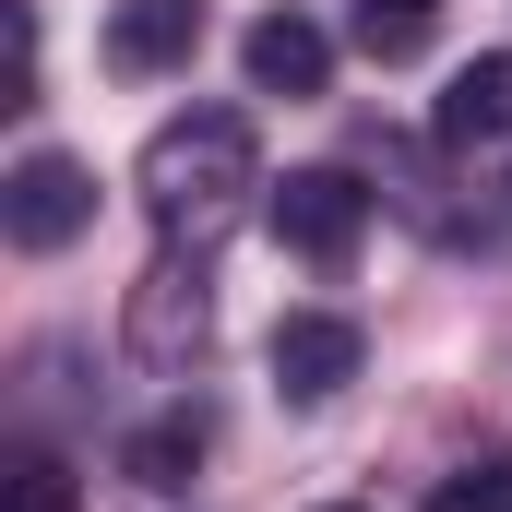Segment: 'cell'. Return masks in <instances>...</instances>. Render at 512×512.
Here are the masks:
<instances>
[{"mask_svg":"<svg viewBox=\"0 0 512 512\" xmlns=\"http://www.w3.org/2000/svg\"><path fill=\"white\" fill-rule=\"evenodd\" d=\"M429 24H441V0H358V48L370 60H417Z\"/></svg>","mask_w":512,"mask_h":512,"instance_id":"30bf717a","label":"cell"},{"mask_svg":"<svg viewBox=\"0 0 512 512\" xmlns=\"http://www.w3.org/2000/svg\"><path fill=\"white\" fill-rule=\"evenodd\" d=\"M262 215H274V239L298 262H358V239H370V191L346 179V167H286L274 191H262Z\"/></svg>","mask_w":512,"mask_h":512,"instance_id":"7a4b0ae2","label":"cell"},{"mask_svg":"<svg viewBox=\"0 0 512 512\" xmlns=\"http://www.w3.org/2000/svg\"><path fill=\"white\" fill-rule=\"evenodd\" d=\"M131 191H143V215L179 239H203V227H227L239 215V191H262V143L239 108H191V120H167L143 143V167H131Z\"/></svg>","mask_w":512,"mask_h":512,"instance_id":"6da1fadb","label":"cell"},{"mask_svg":"<svg viewBox=\"0 0 512 512\" xmlns=\"http://www.w3.org/2000/svg\"><path fill=\"white\" fill-rule=\"evenodd\" d=\"M0 512H84V489H72L60 453H12L0 465Z\"/></svg>","mask_w":512,"mask_h":512,"instance_id":"8fae6325","label":"cell"},{"mask_svg":"<svg viewBox=\"0 0 512 512\" xmlns=\"http://www.w3.org/2000/svg\"><path fill=\"white\" fill-rule=\"evenodd\" d=\"M36 96V12L12 0V72H0V108H24Z\"/></svg>","mask_w":512,"mask_h":512,"instance_id":"4fadbf2b","label":"cell"},{"mask_svg":"<svg viewBox=\"0 0 512 512\" xmlns=\"http://www.w3.org/2000/svg\"><path fill=\"white\" fill-rule=\"evenodd\" d=\"M239 60H251L262 96H322V84H334V36H322L310 12H262L251 36H239Z\"/></svg>","mask_w":512,"mask_h":512,"instance_id":"52a82bcc","label":"cell"},{"mask_svg":"<svg viewBox=\"0 0 512 512\" xmlns=\"http://www.w3.org/2000/svg\"><path fill=\"white\" fill-rule=\"evenodd\" d=\"M441 143L453 155H477V143H512V48H489V60H465L453 84H441Z\"/></svg>","mask_w":512,"mask_h":512,"instance_id":"ba28073f","label":"cell"},{"mask_svg":"<svg viewBox=\"0 0 512 512\" xmlns=\"http://www.w3.org/2000/svg\"><path fill=\"white\" fill-rule=\"evenodd\" d=\"M429 512H512V453H489V465H453Z\"/></svg>","mask_w":512,"mask_h":512,"instance_id":"7c38bea8","label":"cell"},{"mask_svg":"<svg viewBox=\"0 0 512 512\" xmlns=\"http://www.w3.org/2000/svg\"><path fill=\"white\" fill-rule=\"evenodd\" d=\"M203 48V0H108V72L155 84V72H191Z\"/></svg>","mask_w":512,"mask_h":512,"instance_id":"8992f818","label":"cell"},{"mask_svg":"<svg viewBox=\"0 0 512 512\" xmlns=\"http://www.w3.org/2000/svg\"><path fill=\"white\" fill-rule=\"evenodd\" d=\"M203 262H179V251H155L143 262V286H131V358L143 370H179V358H203Z\"/></svg>","mask_w":512,"mask_h":512,"instance_id":"277c9868","label":"cell"},{"mask_svg":"<svg viewBox=\"0 0 512 512\" xmlns=\"http://www.w3.org/2000/svg\"><path fill=\"white\" fill-rule=\"evenodd\" d=\"M262 370H274L286 405H334V393L358 382V322H334V310H286L274 346H262Z\"/></svg>","mask_w":512,"mask_h":512,"instance_id":"5b68a950","label":"cell"},{"mask_svg":"<svg viewBox=\"0 0 512 512\" xmlns=\"http://www.w3.org/2000/svg\"><path fill=\"white\" fill-rule=\"evenodd\" d=\"M322 512H370V501H322Z\"/></svg>","mask_w":512,"mask_h":512,"instance_id":"5bb4252c","label":"cell"},{"mask_svg":"<svg viewBox=\"0 0 512 512\" xmlns=\"http://www.w3.org/2000/svg\"><path fill=\"white\" fill-rule=\"evenodd\" d=\"M191 465H203V417H155V429H131V453H120L131 489H191Z\"/></svg>","mask_w":512,"mask_h":512,"instance_id":"9c48e42d","label":"cell"},{"mask_svg":"<svg viewBox=\"0 0 512 512\" xmlns=\"http://www.w3.org/2000/svg\"><path fill=\"white\" fill-rule=\"evenodd\" d=\"M0 227H12V251H72V239L96 227V179H84V155L36 143V155L0 179Z\"/></svg>","mask_w":512,"mask_h":512,"instance_id":"3957f363","label":"cell"}]
</instances>
